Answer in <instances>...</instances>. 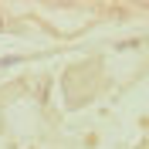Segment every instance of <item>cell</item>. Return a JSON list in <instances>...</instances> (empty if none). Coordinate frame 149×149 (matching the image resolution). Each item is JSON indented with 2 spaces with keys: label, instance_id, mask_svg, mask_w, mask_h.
<instances>
[{
  "label": "cell",
  "instance_id": "6da1fadb",
  "mask_svg": "<svg viewBox=\"0 0 149 149\" xmlns=\"http://www.w3.org/2000/svg\"><path fill=\"white\" fill-rule=\"evenodd\" d=\"M0 27H3V17H0Z\"/></svg>",
  "mask_w": 149,
  "mask_h": 149
}]
</instances>
